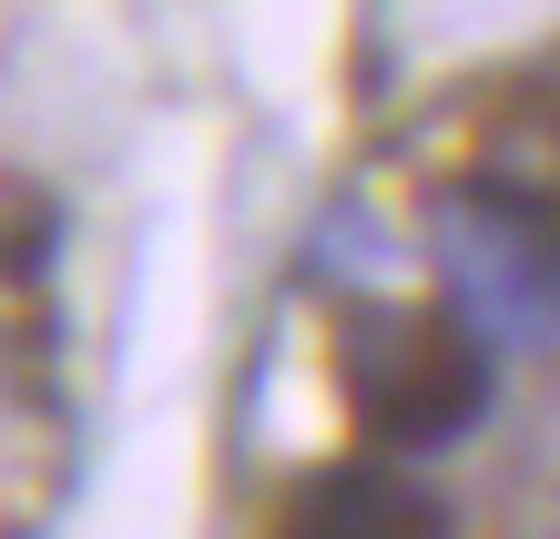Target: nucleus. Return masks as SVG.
<instances>
[{"label":"nucleus","mask_w":560,"mask_h":539,"mask_svg":"<svg viewBox=\"0 0 560 539\" xmlns=\"http://www.w3.org/2000/svg\"><path fill=\"white\" fill-rule=\"evenodd\" d=\"M326 356H337L347 418L368 427V448H387V458L458 448V437L489 418V377H500V347L458 306H387V295L347 306L337 336H326Z\"/></svg>","instance_id":"obj_1"},{"label":"nucleus","mask_w":560,"mask_h":539,"mask_svg":"<svg viewBox=\"0 0 560 539\" xmlns=\"http://www.w3.org/2000/svg\"><path fill=\"white\" fill-rule=\"evenodd\" d=\"M428 255L448 276V306L500 356L560 347V184L479 174L428 194Z\"/></svg>","instance_id":"obj_2"},{"label":"nucleus","mask_w":560,"mask_h":539,"mask_svg":"<svg viewBox=\"0 0 560 539\" xmlns=\"http://www.w3.org/2000/svg\"><path fill=\"white\" fill-rule=\"evenodd\" d=\"M266 539H448V499L387 458H337L316 479H295Z\"/></svg>","instance_id":"obj_3"},{"label":"nucleus","mask_w":560,"mask_h":539,"mask_svg":"<svg viewBox=\"0 0 560 539\" xmlns=\"http://www.w3.org/2000/svg\"><path fill=\"white\" fill-rule=\"evenodd\" d=\"M316 265H337V276H387V265H398V245L377 234L368 204H337V214L316 224Z\"/></svg>","instance_id":"obj_4"}]
</instances>
